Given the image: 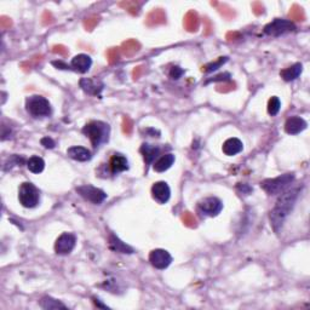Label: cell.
<instances>
[{
    "mask_svg": "<svg viewBox=\"0 0 310 310\" xmlns=\"http://www.w3.org/2000/svg\"><path fill=\"white\" fill-rule=\"evenodd\" d=\"M299 188H293V189H287L286 191L280 194V198L277 199L275 206L270 211V222L275 232H279V229L285 222L287 216L290 215L295 206L297 198L299 195Z\"/></svg>",
    "mask_w": 310,
    "mask_h": 310,
    "instance_id": "6da1fadb",
    "label": "cell"
},
{
    "mask_svg": "<svg viewBox=\"0 0 310 310\" xmlns=\"http://www.w3.org/2000/svg\"><path fill=\"white\" fill-rule=\"evenodd\" d=\"M82 133L91 140L94 148H98L109 139L110 127L103 121H90L82 127Z\"/></svg>",
    "mask_w": 310,
    "mask_h": 310,
    "instance_id": "7a4b0ae2",
    "label": "cell"
},
{
    "mask_svg": "<svg viewBox=\"0 0 310 310\" xmlns=\"http://www.w3.org/2000/svg\"><path fill=\"white\" fill-rule=\"evenodd\" d=\"M295 181V174H285L279 177L269 178L261 183V188L268 195H279L289 189V187Z\"/></svg>",
    "mask_w": 310,
    "mask_h": 310,
    "instance_id": "3957f363",
    "label": "cell"
},
{
    "mask_svg": "<svg viewBox=\"0 0 310 310\" xmlns=\"http://www.w3.org/2000/svg\"><path fill=\"white\" fill-rule=\"evenodd\" d=\"M25 109L34 118L49 117L52 113V108L47 98L43 96H31L25 100Z\"/></svg>",
    "mask_w": 310,
    "mask_h": 310,
    "instance_id": "277c9868",
    "label": "cell"
},
{
    "mask_svg": "<svg viewBox=\"0 0 310 310\" xmlns=\"http://www.w3.org/2000/svg\"><path fill=\"white\" fill-rule=\"evenodd\" d=\"M39 199V190L33 183L24 182V183L21 184L20 190H18V200H20L22 206L27 207V209H33V207L38 206Z\"/></svg>",
    "mask_w": 310,
    "mask_h": 310,
    "instance_id": "5b68a950",
    "label": "cell"
},
{
    "mask_svg": "<svg viewBox=\"0 0 310 310\" xmlns=\"http://www.w3.org/2000/svg\"><path fill=\"white\" fill-rule=\"evenodd\" d=\"M223 210V203L218 198L210 196L198 203V212L204 217H216Z\"/></svg>",
    "mask_w": 310,
    "mask_h": 310,
    "instance_id": "8992f818",
    "label": "cell"
},
{
    "mask_svg": "<svg viewBox=\"0 0 310 310\" xmlns=\"http://www.w3.org/2000/svg\"><path fill=\"white\" fill-rule=\"evenodd\" d=\"M76 191L81 198H84L86 201L94 204V205H100L107 199V194L100 188H96L91 184H84L76 188Z\"/></svg>",
    "mask_w": 310,
    "mask_h": 310,
    "instance_id": "52a82bcc",
    "label": "cell"
},
{
    "mask_svg": "<svg viewBox=\"0 0 310 310\" xmlns=\"http://www.w3.org/2000/svg\"><path fill=\"white\" fill-rule=\"evenodd\" d=\"M293 31H296L295 23L289 20H283V18H275L264 27V33L270 37H279V35Z\"/></svg>",
    "mask_w": 310,
    "mask_h": 310,
    "instance_id": "ba28073f",
    "label": "cell"
},
{
    "mask_svg": "<svg viewBox=\"0 0 310 310\" xmlns=\"http://www.w3.org/2000/svg\"><path fill=\"white\" fill-rule=\"evenodd\" d=\"M149 262L156 269L164 270L172 262V256L166 250L162 248H156L149 253Z\"/></svg>",
    "mask_w": 310,
    "mask_h": 310,
    "instance_id": "9c48e42d",
    "label": "cell"
},
{
    "mask_svg": "<svg viewBox=\"0 0 310 310\" xmlns=\"http://www.w3.org/2000/svg\"><path fill=\"white\" fill-rule=\"evenodd\" d=\"M76 238L72 233H63L55 242V252L57 255H68L74 250Z\"/></svg>",
    "mask_w": 310,
    "mask_h": 310,
    "instance_id": "30bf717a",
    "label": "cell"
},
{
    "mask_svg": "<svg viewBox=\"0 0 310 310\" xmlns=\"http://www.w3.org/2000/svg\"><path fill=\"white\" fill-rule=\"evenodd\" d=\"M79 84H80V88L86 94L91 96H98V97H100L104 89V84L101 80H98V79L82 78Z\"/></svg>",
    "mask_w": 310,
    "mask_h": 310,
    "instance_id": "8fae6325",
    "label": "cell"
},
{
    "mask_svg": "<svg viewBox=\"0 0 310 310\" xmlns=\"http://www.w3.org/2000/svg\"><path fill=\"white\" fill-rule=\"evenodd\" d=\"M152 195L159 204H165L170 199L171 189L166 182H156L152 187Z\"/></svg>",
    "mask_w": 310,
    "mask_h": 310,
    "instance_id": "7c38bea8",
    "label": "cell"
},
{
    "mask_svg": "<svg viewBox=\"0 0 310 310\" xmlns=\"http://www.w3.org/2000/svg\"><path fill=\"white\" fill-rule=\"evenodd\" d=\"M91 66H92L91 57L88 55H84V53L76 55L74 59L72 60V62H70V68L74 69L75 72L81 73V74L88 73L89 69L91 68Z\"/></svg>",
    "mask_w": 310,
    "mask_h": 310,
    "instance_id": "4fadbf2b",
    "label": "cell"
},
{
    "mask_svg": "<svg viewBox=\"0 0 310 310\" xmlns=\"http://www.w3.org/2000/svg\"><path fill=\"white\" fill-rule=\"evenodd\" d=\"M308 124L300 117H291L285 123V131L289 135H298L303 130L306 129Z\"/></svg>",
    "mask_w": 310,
    "mask_h": 310,
    "instance_id": "5bb4252c",
    "label": "cell"
},
{
    "mask_svg": "<svg viewBox=\"0 0 310 310\" xmlns=\"http://www.w3.org/2000/svg\"><path fill=\"white\" fill-rule=\"evenodd\" d=\"M109 168L113 175H118L120 174V172L129 170V161H127L126 156L119 154V153H118V154H114L110 158Z\"/></svg>",
    "mask_w": 310,
    "mask_h": 310,
    "instance_id": "9a60e30c",
    "label": "cell"
},
{
    "mask_svg": "<svg viewBox=\"0 0 310 310\" xmlns=\"http://www.w3.org/2000/svg\"><path fill=\"white\" fill-rule=\"evenodd\" d=\"M67 154L70 159H73V160L75 161H88L91 159V152L88 148H85V147H80V146H75V147H70L67 150Z\"/></svg>",
    "mask_w": 310,
    "mask_h": 310,
    "instance_id": "2e32d148",
    "label": "cell"
},
{
    "mask_svg": "<svg viewBox=\"0 0 310 310\" xmlns=\"http://www.w3.org/2000/svg\"><path fill=\"white\" fill-rule=\"evenodd\" d=\"M160 150L161 149L159 148L158 146L149 145V143H143L142 147H140L139 152L140 154L143 155V159H145L146 164L150 165L153 164V161H154L159 155H160Z\"/></svg>",
    "mask_w": 310,
    "mask_h": 310,
    "instance_id": "e0dca14e",
    "label": "cell"
},
{
    "mask_svg": "<svg viewBox=\"0 0 310 310\" xmlns=\"http://www.w3.org/2000/svg\"><path fill=\"white\" fill-rule=\"evenodd\" d=\"M242 149H244V145H242L240 139L235 138V137L227 139L226 142L223 143L222 147L223 153L228 156H234L236 154H239V153L242 152Z\"/></svg>",
    "mask_w": 310,
    "mask_h": 310,
    "instance_id": "ac0fdd59",
    "label": "cell"
},
{
    "mask_svg": "<svg viewBox=\"0 0 310 310\" xmlns=\"http://www.w3.org/2000/svg\"><path fill=\"white\" fill-rule=\"evenodd\" d=\"M175 160H176L175 155L168 153V154H164L162 156H160V158L154 162V166H153V167H154V171L156 172H165L174 165Z\"/></svg>",
    "mask_w": 310,
    "mask_h": 310,
    "instance_id": "d6986e66",
    "label": "cell"
},
{
    "mask_svg": "<svg viewBox=\"0 0 310 310\" xmlns=\"http://www.w3.org/2000/svg\"><path fill=\"white\" fill-rule=\"evenodd\" d=\"M109 247L114 252H120V253H133V248L123 242L119 238L111 234L109 238Z\"/></svg>",
    "mask_w": 310,
    "mask_h": 310,
    "instance_id": "ffe728a7",
    "label": "cell"
},
{
    "mask_svg": "<svg viewBox=\"0 0 310 310\" xmlns=\"http://www.w3.org/2000/svg\"><path fill=\"white\" fill-rule=\"evenodd\" d=\"M302 70L303 66L300 65V63H296V65H293L292 67H289V68L281 70L280 75L285 81H293L300 75Z\"/></svg>",
    "mask_w": 310,
    "mask_h": 310,
    "instance_id": "44dd1931",
    "label": "cell"
},
{
    "mask_svg": "<svg viewBox=\"0 0 310 310\" xmlns=\"http://www.w3.org/2000/svg\"><path fill=\"white\" fill-rule=\"evenodd\" d=\"M27 167L32 174H41L45 167V161L40 156H32L27 161Z\"/></svg>",
    "mask_w": 310,
    "mask_h": 310,
    "instance_id": "7402d4cb",
    "label": "cell"
},
{
    "mask_svg": "<svg viewBox=\"0 0 310 310\" xmlns=\"http://www.w3.org/2000/svg\"><path fill=\"white\" fill-rule=\"evenodd\" d=\"M40 305L43 309H66L67 306L61 303L60 300L51 298V297H44L40 300Z\"/></svg>",
    "mask_w": 310,
    "mask_h": 310,
    "instance_id": "603a6c76",
    "label": "cell"
},
{
    "mask_svg": "<svg viewBox=\"0 0 310 310\" xmlns=\"http://www.w3.org/2000/svg\"><path fill=\"white\" fill-rule=\"evenodd\" d=\"M281 108V102L279 100V97H271L269 100V103H268V113H269L271 117H275V115L280 111Z\"/></svg>",
    "mask_w": 310,
    "mask_h": 310,
    "instance_id": "cb8c5ba5",
    "label": "cell"
},
{
    "mask_svg": "<svg viewBox=\"0 0 310 310\" xmlns=\"http://www.w3.org/2000/svg\"><path fill=\"white\" fill-rule=\"evenodd\" d=\"M227 61H228V59H227V57H220V59L217 61V62H215V63H210V65H207L205 68H203V72H205V73H211V72H213V70H216V69H218L220 66L222 65H224V63L227 62Z\"/></svg>",
    "mask_w": 310,
    "mask_h": 310,
    "instance_id": "d4e9b609",
    "label": "cell"
},
{
    "mask_svg": "<svg viewBox=\"0 0 310 310\" xmlns=\"http://www.w3.org/2000/svg\"><path fill=\"white\" fill-rule=\"evenodd\" d=\"M40 143H41V146H44L47 149L55 148V146H56L55 140H53L52 138H50V137H44V138L40 140Z\"/></svg>",
    "mask_w": 310,
    "mask_h": 310,
    "instance_id": "484cf974",
    "label": "cell"
},
{
    "mask_svg": "<svg viewBox=\"0 0 310 310\" xmlns=\"http://www.w3.org/2000/svg\"><path fill=\"white\" fill-rule=\"evenodd\" d=\"M183 73H184V70L181 69L180 67H174L170 72V76L172 79H176V80H177V79L181 78V75L183 74Z\"/></svg>",
    "mask_w": 310,
    "mask_h": 310,
    "instance_id": "4316f807",
    "label": "cell"
}]
</instances>
